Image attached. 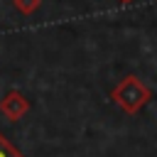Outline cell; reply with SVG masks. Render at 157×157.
<instances>
[{
	"instance_id": "3",
	"label": "cell",
	"mask_w": 157,
	"mask_h": 157,
	"mask_svg": "<svg viewBox=\"0 0 157 157\" xmlns=\"http://www.w3.org/2000/svg\"><path fill=\"white\" fill-rule=\"evenodd\" d=\"M12 5H15V10H17L20 15H32V12L39 10L42 0H12Z\"/></svg>"
},
{
	"instance_id": "2",
	"label": "cell",
	"mask_w": 157,
	"mask_h": 157,
	"mask_svg": "<svg viewBox=\"0 0 157 157\" xmlns=\"http://www.w3.org/2000/svg\"><path fill=\"white\" fill-rule=\"evenodd\" d=\"M29 108H32V103H29L27 96L20 93V91H7V93L0 98V113H2L10 123L25 118V115L29 113Z\"/></svg>"
},
{
	"instance_id": "4",
	"label": "cell",
	"mask_w": 157,
	"mask_h": 157,
	"mask_svg": "<svg viewBox=\"0 0 157 157\" xmlns=\"http://www.w3.org/2000/svg\"><path fill=\"white\" fill-rule=\"evenodd\" d=\"M0 157H25V155H22V152H20V150H17V147L0 132Z\"/></svg>"
},
{
	"instance_id": "1",
	"label": "cell",
	"mask_w": 157,
	"mask_h": 157,
	"mask_svg": "<svg viewBox=\"0 0 157 157\" xmlns=\"http://www.w3.org/2000/svg\"><path fill=\"white\" fill-rule=\"evenodd\" d=\"M110 101H113L115 105H120L128 115H135V113H140V110L152 101V88H150L142 78H137L135 74H128V76H123V78L118 81V86L110 91Z\"/></svg>"
},
{
	"instance_id": "5",
	"label": "cell",
	"mask_w": 157,
	"mask_h": 157,
	"mask_svg": "<svg viewBox=\"0 0 157 157\" xmlns=\"http://www.w3.org/2000/svg\"><path fill=\"white\" fill-rule=\"evenodd\" d=\"M118 2H120V5H130L132 0H118Z\"/></svg>"
}]
</instances>
